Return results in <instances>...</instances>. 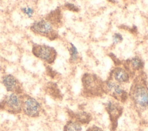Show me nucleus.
I'll return each mask as SVG.
<instances>
[{
  "instance_id": "nucleus-1",
  "label": "nucleus",
  "mask_w": 148,
  "mask_h": 131,
  "mask_svg": "<svg viewBox=\"0 0 148 131\" xmlns=\"http://www.w3.org/2000/svg\"><path fill=\"white\" fill-rule=\"evenodd\" d=\"M128 96L138 110L143 111L148 109V87L141 76L134 81Z\"/></svg>"
},
{
  "instance_id": "nucleus-2",
  "label": "nucleus",
  "mask_w": 148,
  "mask_h": 131,
  "mask_svg": "<svg viewBox=\"0 0 148 131\" xmlns=\"http://www.w3.org/2000/svg\"><path fill=\"white\" fill-rule=\"evenodd\" d=\"M83 85L82 94L87 98H95L104 93V81L94 74L86 73L82 78Z\"/></svg>"
},
{
  "instance_id": "nucleus-3",
  "label": "nucleus",
  "mask_w": 148,
  "mask_h": 131,
  "mask_svg": "<svg viewBox=\"0 0 148 131\" xmlns=\"http://www.w3.org/2000/svg\"><path fill=\"white\" fill-rule=\"evenodd\" d=\"M0 110L9 114H18L22 112V96L12 93L6 95L0 102Z\"/></svg>"
},
{
  "instance_id": "nucleus-4",
  "label": "nucleus",
  "mask_w": 148,
  "mask_h": 131,
  "mask_svg": "<svg viewBox=\"0 0 148 131\" xmlns=\"http://www.w3.org/2000/svg\"><path fill=\"white\" fill-rule=\"evenodd\" d=\"M54 27L46 20L35 21L30 27L31 30L35 34L48 38L50 40L57 39L58 34Z\"/></svg>"
},
{
  "instance_id": "nucleus-5",
  "label": "nucleus",
  "mask_w": 148,
  "mask_h": 131,
  "mask_svg": "<svg viewBox=\"0 0 148 131\" xmlns=\"http://www.w3.org/2000/svg\"><path fill=\"white\" fill-rule=\"evenodd\" d=\"M103 90L105 94L111 96L115 100L121 103L125 102L128 97L127 92L119 84L110 79L104 81Z\"/></svg>"
},
{
  "instance_id": "nucleus-6",
  "label": "nucleus",
  "mask_w": 148,
  "mask_h": 131,
  "mask_svg": "<svg viewBox=\"0 0 148 131\" xmlns=\"http://www.w3.org/2000/svg\"><path fill=\"white\" fill-rule=\"evenodd\" d=\"M22 111L29 117L36 118L40 115L42 107L38 101L28 95H21Z\"/></svg>"
},
{
  "instance_id": "nucleus-7",
  "label": "nucleus",
  "mask_w": 148,
  "mask_h": 131,
  "mask_svg": "<svg viewBox=\"0 0 148 131\" xmlns=\"http://www.w3.org/2000/svg\"><path fill=\"white\" fill-rule=\"evenodd\" d=\"M32 53L36 57L49 64L54 62L57 55V51L53 47L45 44H34Z\"/></svg>"
},
{
  "instance_id": "nucleus-8",
  "label": "nucleus",
  "mask_w": 148,
  "mask_h": 131,
  "mask_svg": "<svg viewBox=\"0 0 148 131\" xmlns=\"http://www.w3.org/2000/svg\"><path fill=\"white\" fill-rule=\"evenodd\" d=\"M105 108L109 115L110 130L116 131L118 125V120L123 114V107L118 102L109 100L105 104Z\"/></svg>"
},
{
  "instance_id": "nucleus-9",
  "label": "nucleus",
  "mask_w": 148,
  "mask_h": 131,
  "mask_svg": "<svg viewBox=\"0 0 148 131\" xmlns=\"http://www.w3.org/2000/svg\"><path fill=\"white\" fill-rule=\"evenodd\" d=\"M2 81L8 91L17 95L23 93V89L21 84L12 74H7L3 76Z\"/></svg>"
},
{
  "instance_id": "nucleus-10",
  "label": "nucleus",
  "mask_w": 148,
  "mask_h": 131,
  "mask_svg": "<svg viewBox=\"0 0 148 131\" xmlns=\"http://www.w3.org/2000/svg\"><path fill=\"white\" fill-rule=\"evenodd\" d=\"M110 77L109 79H114L115 82L118 84H124L129 82V73L124 69L121 67H117L113 69L110 73Z\"/></svg>"
},
{
  "instance_id": "nucleus-11",
  "label": "nucleus",
  "mask_w": 148,
  "mask_h": 131,
  "mask_svg": "<svg viewBox=\"0 0 148 131\" xmlns=\"http://www.w3.org/2000/svg\"><path fill=\"white\" fill-rule=\"evenodd\" d=\"M62 14L60 8H57L47 14L45 19L54 27H60L62 24Z\"/></svg>"
},
{
  "instance_id": "nucleus-12",
  "label": "nucleus",
  "mask_w": 148,
  "mask_h": 131,
  "mask_svg": "<svg viewBox=\"0 0 148 131\" xmlns=\"http://www.w3.org/2000/svg\"><path fill=\"white\" fill-rule=\"evenodd\" d=\"M124 66L127 72L132 73L142 69L144 66V63L140 58L135 57L126 60Z\"/></svg>"
},
{
  "instance_id": "nucleus-13",
  "label": "nucleus",
  "mask_w": 148,
  "mask_h": 131,
  "mask_svg": "<svg viewBox=\"0 0 148 131\" xmlns=\"http://www.w3.org/2000/svg\"><path fill=\"white\" fill-rule=\"evenodd\" d=\"M44 90L46 94L49 95L54 100H61L62 98L60 90L57 85L52 82H49L44 86Z\"/></svg>"
},
{
  "instance_id": "nucleus-14",
  "label": "nucleus",
  "mask_w": 148,
  "mask_h": 131,
  "mask_svg": "<svg viewBox=\"0 0 148 131\" xmlns=\"http://www.w3.org/2000/svg\"><path fill=\"white\" fill-rule=\"evenodd\" d=\"M71 119L74 120L81 125L88 124L92 119V116L90 113L85 111L77 113H71Z\"/></svg>"
},
{
  "instance_id": "nucleus-15",
  "label": "nucleus",
  "mask_w": 148,
  "mask_h": 131,
  "mask_svg": "<svg viewBox=\"0 0 148 131\" xmlns=\"http://www.w3.org/2000/svg\"><path fill=\"white\" fill-rule=\"evenodd\" d=\"M82 125L77 122L71 119L64 126V131H82Z\"/></svg>"
},
{
  "instance_id": "nucleus-16",
  "label": "nucleus",
  "mask_w": 148,
  "mask_h": 131,
  "mask_svg": "<svg viewBox=\"0 0 148 131\" xmlns=\"http://www.w3.org/2000/svg\"><path fill=\"white\" fill-rule=\"evenodd\" d=\"M70 53V61L71 62H76L79 59V55L76 47L72 44L71 43V47L69 49Z\"/></svg>"
},
{
  "instance_id": "nucleus-17",
  "label": "nucleus",
  "mask_w": 148,
  "mask_h": 131,
  "mask_svg": "<svg viewBox=\"0 0 148 131\" xmlns=\"http://www.w3.org/2000/svg\"><path fill=\"white\" fill-rule=\"evenodd\" d=\"M64 8H65L66 9H68L72 12H78L79 11V8L77 6H76L75 4L72 3L66 2L64 4Z\"/></svg>"
},
{
  "instance_id": "nucleus-18",
  "label": "nucleus",
  "mask_w": 148,
  "mask_h": 131,
  "mask_svg": "<svg viewBox=\"0 0 148 131\" xmlns=\"http://www.w3.org/2000/svg\"><path fill=\"white\" fill-rule=\"evenodd\" d=\"M123 38L122 35L119 33H115L113 35V42L114 44L120 43L123 40Z\"/></svg>"
},
{
  "instance_id": "nucleus-19",
  "label": "nucleus",
  "mask_w": 148,
  "mask_h": 131,
  "mask_svg": "<svg viewBox=\"0 0 148 131\" xmlns=\"http://www.w3.org/2000/svg\"><path fill=\"white\" fill-rule=\"evenodd\" d=\"M46 74L47 76H50L51 78H54L56 76L57 73L54 70H53V69L50 67V66H47L46 67Z\"/></svg>"
},
{
  "instance_id": "nucleus-20",
  "label": "nucleus",
  "mask_w": 148,
  "mask_h": 131,
  "mask_svg": "<svg viewBox=\"0 0 148 131\" xmlns=\"http://www.w3.org/2000/svg\"><path fill=\"white\" fill-rule=\"evenodd\" d=\"M21 10L23 13L26 14L29 17H31L32 15L34 13V10L29 8V7H27V8H22Z\"/></svg>"
},
{
  "instance_id": "nucleus-21",
  "label": "nucleus",
  "mask_w": 148,
  "mask_h": 131,
  "mask_svg": "<svg viewBox=\"0 0 148 131\" xmlns=\"http://www.w3.org/2000/svg\"><path fill=\"white\" fill-rule=\"evenodd\" d=\"M86 131H104L102 128L100 127L96 126V125H92L87 129Z\"/></svg>"
}]
</instances>
